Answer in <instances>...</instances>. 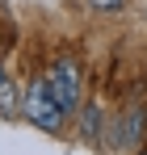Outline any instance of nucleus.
<instances>
[{"mask_svg":"<svg viewBox=\"0 0 147 155\" xmlns=\"http://www.w3.org/2000/svg\"><path fill=\"white\" fill-rule=\"evenodd\" d=\"M21 113H25L38 130H50V134L67 126V113L59 109V101H55V92H50L46 76H38V80L21 92Z\"/></svg>","mask_w":147,"mask_h":155,"instance_id":"nucleus-2","label":"nucleus"},{"mask_svg":"<svg viewBox=\"0 0 147 155\" xmlns=\"http://www.w3.org/2000/svg\"><path fill=\"white\" fill-rule=\"evenodd\" d=\"M93 8H101V13H118V8H126V0H88Z\"/></svg>","mask_w":147,"mask_h":155,"instance_id":"nucleus-6","label":"nucleus"},{"mask_svg":"<svg viewBox=\"0 0 147 155\" xmlns=\"http://www.w3.org/2000/svg\"><path fill=\"white\" fill-rule=\"evenodd\" d=\"M46 84L55 92V101H59V109L67 117H76V109L84 105V71H80V63L67 59V54H59L46 67Z\"/></svg>","mask_w":147,"mask_h":155,"instance_id":"nucleus-1","label":"nucleus"},{"mask_svg":"<svg viewBox=\"0 0 147 155\" xmlns=\"http://www.w3.org/2000/svg\"><path fill=\"white\" fill-rule=\"evenodd\" d=\"M139 155H147V147H143V151H139Z\"/></svg>","mask_w":147,"mask_h":155,"instance_id":"nucleus-7","label":"nucleus"},{"mask_svg":"<svg viewBox=\"0 0 147 155\" xmlns=\"http://www.w3.org/2000/svg\"><path fill=\"white\" fill-rule=\"evenodd\" d=\"M147 138V105H130L122 113V122H118V151H135L139 143Z\"/></svg>","mask_w":147,"mask_h":155,"instance_id":"nucleus-3","label":"nucleus"},{"mask_svg":"<svg viewBox=\"0 0 147 155\" xmlns=\"http://www.w3.org/2000/svg\"><path fill=\"white\" fill-rule=\"evenodd\" d=\"M76 122H80V134L93 143V138H101V122H105V113H101V105H97V101H93V105L84 101L80 109H76Z\"/></svg>","mask_w":147,"mask_h":155,"instance_id":"nucleus-4","label":"nucleus"},{"mask_svg":"<svg viewBox=\"0 0 147 155\" xmlns=\"http://www.w3.org/2000/svg\"><path fill=\"white\" fill-rule=\"evenodd\" d=\"M13 105H17V92H13V84L0 76V113H13Z\"/></svg>","mask_w":147,"mask_h":155,"instance_id":"nucleus-5","label":"nucleus"}]
</instances>
